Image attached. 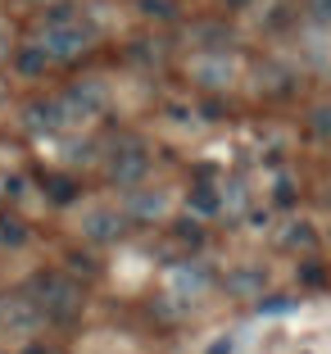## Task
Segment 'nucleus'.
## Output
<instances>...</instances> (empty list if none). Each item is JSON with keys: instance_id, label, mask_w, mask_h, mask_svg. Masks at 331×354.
Listing matches in <instances>:
<instances>
[{"instance_id": "obj_1", "label": "nucleus", "mask_w": 331, "mask_h": 354, "mask_svg": "<svg viewBox=\"0 0 331 354\" xmlns=\"http://www.w3.org/2000/svg\"><path fill=\"white\" fill-rule=\"evenodd\" d=\"M95 37H100V28H95V19L82 10V5H55V10H46V19H41V41H37V50H41L50 64L55 59L73 64L95 46Z\"/></svg>"}, {"instance_id": "obj_2", "label": "nucleus", "mask_w": 331, "mask_h": 354, "mask_svg": "<svg viewBox=\"0 0 331 354\" xmlns=\"http://www.w3.org/2000/svg\"><path fill=\"white\" fill-rule=\"evenodd\" d=\"M32 300V309L41 313V323H55V327H68L77 323V313H82V281L64 277V272H41V277H32V286L23 291Z\"/></svg>"}, {"instance_id": "obj_3", "label": "nucleus", "mask_w": 331, "mask_h": 354, "mask_svg": "<svg viewBox=\"0 0 331 354\" xmlns=\"http://www.w3.org/2000/svg\"><path fill=\"white\" fill-rule=\"evenodd\" d=\"M104 173L114 187H141V177L150 173V150H145L141 136H114L109 141V155H104Z\"/></svg>"}, {"instance_id": "obj_4", "label": "nucleus", "mask_w": 331, "mask_h": 354, "mask_svg": "<svg viewBox=\"0 0 331 354\" xmlns=\"http://www.w3.org/2000/svg\"><path fill=\"white\" fill-rule=\"evenodd\" d=\"M59 109V123H82V118H95L109 109V86L100 77H82V82H73L68 91L55 100Z\"/></svg>"}, {"instance_id": "obj_5", "label": "nucleus", "mask_w": 331, "mask_h": 354, "mask_svg": "<svg viewBox=\"0 0 331 354\" xmlns=\"http://www.w3.org/2000/svg\"><path fill=\"white\" fill-rule=\"evenodd\" d=\"M214 286V272L205 268V263H177L173 272H168V291H173V300H182V304H191V300H200V295Z\"/></svg>"}, {"instance_id": "obj_6", "label": "nucleus", "mask_w": 331, "mask_h": 354, "mask_svg": "<svg viewBox=\"0 0 331 354\" xmlns=\"http://www.w3.org/2000/svg\"><path fill=\"white\" fill-rule=\"evenodd\" d=\"M168 214V191H150V187H132L123 200V218L136 223H159Z\"/></svg>"}, {"instance_id": "obj_7", "label": "nucleus", "mask_w": 331, "mask_h": 354, "mask_svg": "<svg viewBox=\"0 0 331 354\" xmlns=\"http://www.w3.org/2000/svg\"><path fill=\"white\" fill-rule=\"evenodd\" d=\"M123 232H127L123 209H91V214H82V236L95 241V245H109V241H118Z\"/></svg>"}, {"instance_id": "obj_8", "label": "nucleus", "mask_w": 331, "mask_h": 354, "mask_svg": "<svg viewBox=\"0 0 331 354\" xmlns=\"http://www.w3.org/2000/svg\"><path fill=\"white\" fill-rule=\"evenodd\" d=\"M187 37L200 46V55H227V46H236V32H231L227 23H214V19L191 23Z\"/></svg>"}, {"instance_id": "obj_9", "label": "nucleus", "mask_w": 331, "mask_h": 354, "mask_svg": "<svg viewBox=\"0 0 331 354\" xmlns=\"http://www.w3.org/2000/svg\"><path fill=\"white\" fill-rule=\"evenodd\" d=\"M0 323H5V332L28 336V332H37V327H41V313L32 309L28 295H10V300L0 304Z\"/></svg>"}, {"instance_id": "obj_10", "label": "nucleus", "mask_w": 331, "mask_h": 354, "mask_svg": "<svg viewBox=\"0 0 331 354\" xmlns=\"http://www.w3.org/2000/svg\"><path fill=\"white\" fill-rule=\"evenodd\" d=\"M231 73H236V64H231L227 55H196V59H191V77H196L200 86H209V91H214V86H227Z\"/></svg>"}, {"instance_id": "obj_11", "label": "nucleus", "mask_w": 331, "mask_h": 354, "mask_svg": "<svg viewBox=\"0 0 331 354\" xmlns=\"http://www.w3.org/2000/svg\"><path fill=\"white\" fill-rule=\"evenodd\" d=\"M227 291L231 295H245V300H254L259 295L263 300V291H268V272L259 268V263H240V268H227Z\"/></svg>"}, {"instance_id": "obj_12", "label": "nucleus", "mask_w": 331, "mask_h": 354, "mask_svg": "<svg viewBox=\"0 0 331 354\" xmlns=\"http://www.w3.org/2000/svg\"><path fill=\"white\" fill-rule=\"evenodd\" d=\"M187 205L196 218H218L223 214V196H218V187H209V182H196V187L187 191Z\"/></svg>"}, {"instance_id": "obj_13", "label": "nucleus", "mask_w": 331, "mask_h": 354, "mask_svg": "<svg viewBox=\"0 0 331 354\" xmlns=\"http://www.w3.org/2000/svg\"><path fill=\"white\" fill-rule=\"evenodd\" d=\"M23 123H28V132H55V127H64L55 100H32L28 109H23Z\"/></svg>"}, {"instance_id": "obj_14", "label": "nucleus", "mask_w": 331, "mask_h": 354, "mask_svg": "<svg viewBox=\"0 0 331 354\" xmlns=\"http://www.w3.org/2000/svg\"><path fill=\"white\" fill-rule=\"evenodd\" d=\"M28 223L23 218H14V214H0V245L5 250H19V245H28Z\"/></svg>"}, {"instance_id": "obj_15", "label": "nucleus", "mask_w": 331, "mask_h": 354, "mask_svg": "<svg viewBox=\"0 0 331 354\" xmlns=\"http://www.w3.org/2000/svg\"><path fill=\"white\" fill-rule=\"evenodd\" d=\"M164 41H132L127 46V59L132 64H145V68H159V64H164Z\"/></svg>"}, {"instance_id": "obj_16", "label": "nucleus", "mask_w": 331, "mask_h": 354, "mask_svg": "<svg viewBox=\"0 0 331 354\" xmlns=\"http://www.w3.org/2000/svg\"><path fill=\"white\" fill-rule=\"evenodd\" d=\"M77 182L73 177H46V196H50V205H73L77 200Z\"/></svg>"}, {"instance_id": "obj_17", "label": "nucleus", "mask_w": 331, "mask_h": 354, "mask_svg": "<svg viewBox=\"0 0 331 354\" xmlns=\"http://www.w3.org/2000/svg\"><path fill=\"white\" fill-rule=\"evenodd\" d=\"M14 64H19V73H23V77H41L50 59H46V55L37 50V46H23V50L14 55Z\"/></svg>"}, {"instance_id": "obj_18", "label": "nucleus", "mask_w": 331, "mask_h": 354, "mask_svg": "<svg viewBox=\"0 0 331 354\" xmlns=\"http://www.w3.org/2000/svg\"><path fill=\"white\" fill-rule=\"evenodd\" d=\"M290 73H286V68H277V64H263V68H259V86H263V91H272V95H286L290 91Z\"/></svg>"}, {"instance_id": "obj_19", "label": "nucleus", "mask_w": 331, "mask_h": 354, "mask_svg": "<svg viewBox=\"0 0 331 354\" xmlns=\"http://www.w3.org/2000/svg\"><path fill=\"white\" fill-rule=\"evenodd\" d=\"M281 241H286L290 250H313V245H318V236H313V227H309V223H290Z\"/></svg>"}, {"instance_id": "obj_20", "label": "nucleus", "mask_w": 331, "mask_h": 354, "mask_svg": "<svg viewBox=\"0 0 331 354\" xmlns=\"http://www.w3.org/2000/svg\"><path fill=\"white\" fill-rule=\"evenodd\" d=\"M309 132L318 136V141H331V104H313V114H309Z\"/></svg>"}, {"instance_id": "obj_21", "label": "nucleus", "mask_w": 331, "mask_h": 354, "mask_svg": "<svg viewBox=\"0 0 331 354\" xmlns=\"http://www.w3.org/2000/svg\"><path fill=\"white\" fill-rule=\"evenodd\" d=\"M300 300H290V295H268V300H259V313L263 318H277V313H290Z\"/></svg>"}, {"instance_id": "obj_22", "label": "nucleus", "mask_w": 331, "mask_h": 354, "mask_svg": "<svg viewBox=\"0 0 331 354\" xmlns=\"http://www.w3.org/2000/svg\"><path fill=\"white\" fill-rule=\"evenodd\" d=\"M304 14H309V23H318V28H331V0H304Z\"/></svg>"}, {"instance_id": "obj_23", "label": "nucleus", "mask_w": 331, "mask_h": 354, "mask_svg": "<svg viewBox=\"0 0 331 354\" xmlns=\"http://www.w3.org/2000/svg\"><path fill=\"white\" fill-rule=\"evenodd\" d=\"M141 14H150V19H173L177 5L173 0H141Z\"/></svg>"}, {"instance_id": "obj_24", "label": "nucleus", "mask_w": 331, "mask_h": 354, "mask_svg": "<svg viewBox=\"0 0 331 354\" xmlns=\"http://www.w3.org/2000/svg\"><path fill=\"white\" fill-rule=\"evenodd\" d=\"M177 236H182V241H187V245H205V232H200V223H182V227H177Z\"/></svg>"}, {"instance_id": "obj_25", "label": "nucleus", "mask_w": 331, "mask_h": 354, "mask_svg": "<svg viewBox=\"0 0 331 354\" xmlns=\"http://www.w3.org/2000/svg\"><path fill=\"white\" fill-rule=\"evenodd\" d=\"M205 354H236V345H231V336H218V341L209 345Z\"/></svg>"}, {"instance_id": "obj_26", "label": "nucleus", "mask_w": 331, "mask_h": 354, "mask_svg": "<svg viewBox=\"0 0 331 354\" xmlns=\"http://www.w3.org/2000/svg\"><path fill=\"white\" fill-rule=\"evenodd\" d=\"M290 200H295V187L281 177V182H277V205H290Z\"/></svg>"}, {"instance_id": "obj_27", "label": "nucleus", "mask_w": 331, "mask_h": 354, "mask_svg": "<svg viewBox=\"0 0 331 354\" xmlns=\"http://www.w3.org/2000/svg\"><path fill=\"white\" fill-rule=\"evenodd\" d=\"M300 277L309 281V286H318V281H322V268H318V263H304V272H300Z\"/></svg>"}, {"instance_id": "obj_28", "label": "nucleus", "mask_w": 331, "mask_h": 354, "mask_svg": "<svg viewBox=\"0 0 331 354\" xmlns=\"http://www.w3.org/2000/svg\"><path fill=\"white\" fill-rule=\"evenodd\" d=\"M5 196H10V200L23 196V177H10V182H5Z\"/></svg>"}, {"instance_id": "obj_29", "label": "nucleus", "mask_w": 331, "mask_h": 354, "mask_svg": "<svg viewBox=\"0 0 331 354\" xmlns=\"http://www.w3.org/2000/svg\"><path fill=\"white\" fill-rule=\"evenodd\" d=\"M218 5H227V10H245L249 0H218Z\"/></svg>"}, {"instance_id": "obj_30", "label": "nucleus", "mask_w": 331, "mask_h": 354, "mask_svg": "<svg viewBox=\"0 0 331 354\" xmlns=\"http://www.w3.org/2000/svg\"><path fill=\"white\" fill-rule=\"evenodd\" d=\"M23 354H59V350H46V345H28Z\"/></svg>"}, {"instance_id": "obj_31", "label": "nucleus", "mask_w": 331, "mask_h": 354, "mask_svg": "<svg viewBox=\"0 0 331 354\" xmlns=\"http://www.w3.org/2000/svg\"><path fill=\"white\" fill-rule=\"evenodd\" d=\"M37 5H46V0H37Z\"/></svg>"}, {"instance_id": "obj_32", "label": "nucleus", "mask_w": 331, "mask_h": 354, "mask_svg": "<svg viewBox=\"0 0 331 354\" xmlns=\"http://www.w3.org/2000/svg\"><path fill=\"white\" fill-rule=\"evenodd\" d=\"M304 354H309V350H304Z\"/></svg>"}]
</instances>
